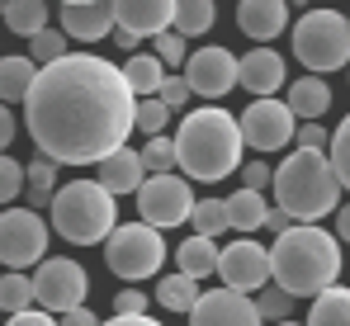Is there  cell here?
<instances>
[{
  "mask_svg": "<svg viewBox=\"0 0 350 326\" xmlns=\"http://www.w3.org/2000/svg\"><path fill=\"white\" fill-rule=\"evenodd\" d=\"M29 137L62 165H100L137 128V90L128 71L95 53L48 62L24 100Z\"/></svg>",
  "mask_w": 350,
  "mask_h": 326,
  "instance_id": "6da1fadb",
  "label": "cell"
},
{
  "mask_svg": "<svg viewBox=\"0 0 350 326\" xmlns=\"http://www.w3.org/2000/svg\"><path fill=\"white\" fill-rule=\"evenodd\" d=\"M175 147H180V170L199 185H218L241 170V147H246V133H241V118H232L228 109L204 105L189 109L175 128Z\"/></svg>",
  "mask_w": 350,
  "mask_h": 326,
  "instance_id": "7a4b0ae2",
  "label": "cell"
},
{
  "mask_svg": "<svg viewBox=\"0 0 350 326\" xmlns=\"http://www.w3.org/2000/svg\"><path fill=\"white\" fill-rule=\"evenodd\" d=\"M270 260H275V284H284L298 298H317L322 288H332L346 265L341 236L322 232L317 222H293L289 232H280Z\"/></svg>",
  "mask_w": 350,
  "mask_h": 326,
  "instance_id": "3957f363",
  "label": "cell"
},
{
  "mask_svg": "<svg viewBox=\"0 0 350 326\" xmlns=\"http://www.w3.org/2000/svg\"><path fill=\"white\" fill-rule=\"evenodd\" d=\"M341 175L332 165L327 147H298L275 170V204L289 208L298 222H322L341 208Z\"/></svg>",
  "mask_w": 350,
  "mask_h": 326,
  "instance_id": "277c9868",
  "label": "cell"
},
{
  "mask_svg": "<svg viewBox=\"0 0 350 326\" xmlns=\"http://www.w3.org/2000/svg\"><path fill=\"white\" fill-rule=\"evenodd\" d=\"M118 194L95 175V180H66L53 194V232L71 246H100L109 241V232L118 227Z\"/></svg>",
  "mask_w": 350,
  "mask_h": 326,
  "instance_id": "5b68a950",
  "label": "cell"
},
{
  "mask_svg": "<svg viewBox=\"0 0 350 326\" xmlns=\"http://www.w3.org/2000/svg\"><path fill=\"white\" fill-rule=\"evenodd\" d=\"M293 57L308 71H341L350 66V14L341 10H303L293 24Z\"/></svg>",
  "mask_w": 350,
  "mask_h": 326,
  "instance_id": "8992f818",
  "label": "cell"
},
{
  "mask_svg": "<svg viewBox=\"0 0 350 326\" xmlns=\"http://www.w3.org/2000/svg\"><path fill=\"white\" fill-rule=\"evenodd\" d=\"M105 265L123 284H142V279L161 274V265H166V236H161V227L147 222V217L142 222H118L114 232H109V241H105Z\"/></svg>",
  "mask_w": 350,
  "mask_h": 326,
  "instance_id": "52a82bcc",
  "label": "cell"
},
{
  "mask_svg": "<svg viewBox=\"0 0 350 326\" xmlns=\"http://www.w3.org/2000/svg\"><path fill=\"white\" fill-rule=\"evenodd\" d=\"M48 241H53V217H38V208H5L0 213V260L5 270H29L48 260Z\"/></svg>",
  "mask_w": 350,
  "mask_h": 326,
  "instance_id": "ba28073f",
  "label": "cell"
},
{
  "mask_svg": "<svg viewBox=\"0 0 350 326\" xmlns=\"http://www.w3.org/2000/svg\"><path fill=\"white\" fill-rule=\"evenodd\" d=\"M194 189H189V175L180 170H161V175H147V185L137 189V213L147 217V222H157L161 232L166 227H180V222H189L194 217Z\"/></svg>",
  "mask_w": 350,
  "mask_h": 326,
  "instance_id": "9c48e42d",
  "label": "cell"
},
{
  "mask_svg": "<svg viewBox=\"0 0 350 326\" xmlns=\"http://www.w3.org/2000/svg\"><path fill=\"white\" fill-rule=\"evenodd\" d=\"M241 133H246V147H256V152H284L298 133V113L289 109V100L256 95L241 113Z\"/></svg>",
  "mask_w": 350,
  "mask_h": 326,
  "instance_id": "30bf717a",
  "label": "cell"
},
{
  "mask_svg": "<svg viewBox=\"0 0 350 326\" xmlns=\"http://www.w3.org/2000/svg\"><path fill=\"white\" fill-rule=\"evenodd\" d=\"M218 279L223 284H232L241 293H260L270 279H275V260H270V246H260V241H251V236H241L237 232L232 246H223V256H218Z\"/></svg>",
  "mask_w": 350,
  "mask_h": 326,
  "instance_id": "8fae6325",
  "label": "cell"
},
{
  "mask_svg": "<svg viewBox=\"0 0 350 326\" xmlns=\"http://www.w3.org/2000/svg\"><path fill=\"white\" fill-rule=\"evenodd\" d=\"M185 81H189V90L199 100H223L232 85H241V57H232L223 43L199 48L185 62Z\"/></svg>",
  "mask_w": 350,
  "mask_h": 326,
  "instance_id": "7c38bea8",
  "label": "cell"
},
{
  "mask_svg": "<svg viewBox=\"0 0 350 326\" xmlns=\"http://www.w3.org/2000/svg\"><path fill=\"white\" fill-rule=\"evenodd\" d=\"M85 288H90L85 270H81L76 260H66V256H53V260H43V265L33 270V293H38V303H43L48 312H57V317L66 308L85 303Z\"/></svg>",
  "mask_w": 350,
  "mask_h": 326,
  "instance_id": "4fadbf2b",
  "label": "cell"
},
{
  "mask_svg": "<svg viewBox=\"0 0 350 326\" xmlns=\"http://www.w3.org/2000/svg\"><path fill=\"white\" fill-rule=\"evenodd\" d=\"M109 5H114V24L123 33H133L137 43L166 33L180 10V0H109Z\"/></svg>",
  "mask_w": 350,
  "mask_h": 326,
  "instance_id": "5bb4252c",
  "label": "cell"
},
{
  "mask_svg": "<svg viewBox=\"0 0 350 326\" xmlns=\"http://www.w3.org/2000/svg\"><path fill=\"white\" fill-rule=\"evenodd\" d=\"M189 322L213 326V322H265V317H260V303H251L241 288L223 284V288H204V293H199Z\"/></svg>",
  "mask_w": 350,
  "mask_h": 326,
  "instance_id": "9a60e30c",
  "label": "cell"
},
{
  "mask_svg": "<svg viewBox=\"0 0 350 326\" xmlns=\"http://www.w3.org/2000/svg\"><path fill=\"white\" fill-rule=\"evenodd\" d=\"M57 24L76 38V43H100V38H109V33L118 29L109 0H95V5H62Z\"/></svg>",
  "mask_w": 350,
  "mask_h": 326,
  "instance_id": "2e32d148",
  "label": "cell"
},
{
  "mask_svg": "<svg viewBox=\"0 0 350 326\" xmlns=\"http://www.w3.org/2000/svg\"><path fill=\"white\" fill-rule=\"evenodd\" d=\"M289 24V5L284 0H237V29L256 43H270L280 38Z\"/></svg>",
  "mask_w": 350,
  "mask_h": 326,
  "instance_id": "e0dca14e",
  "label": "cell"
},
{
  "mask_svg": "<svg viewBox=\"0 0 350 326\" xmlns=\"http://www.w3.org/2000/svg\"><path fill=\"white\" fill-rule=\"evenodd\" d=\"M95 170H100V180H105L114 194H137V189L147 185V175H152V170H147V157H142V152H133L128 142H123L118 152H109Z\"/></svg>",
  "mask_w": 350,
  "mask_h": 326,
  "instance_id": "ac0fdd59",
  "label": "cell"
},
{
  "mask_svg": "<svg viewBox=\"0 0 350 326\" xmlns=\"http://www.w3.org/2000/svg\"><path fill=\"white\" fill-rule=\"evenodd\" d=\"M241 90H251V95H280L284 90V57L270 53V48L246 53L241 57Z\"/></svg>",
  "mask_w": 350,
  "mask_h": 326,
  "instance_id": "d6986e66",
  "label": "cell"
},
{
  "mask_svg": "<svg viewBox=\"0 0 350 326\" xmlns=\"http://www.w3.org/2000/svg\"><path fill=\"white\" fill-rule=\"evenodd\" d=\"M289 109L298 118H322V113L332 109V85L322 81V71L289 81Z\"/></svg>",
  "mask_w": 350,
  "mask_h": 326,
  "instance_id": "ffe728a7",
  "label": "cell"
},
{
  "mask_svg": "<svg viewBox=\"0 0 350 326\" xmlns=\"http://www.w3.org/2000/svg\"><path fill=\"white\" fill-rule=\"evenodd\" d=\"M228 217H232V232L241 236H251V232H260L265 227V217H270V204H265V189H237L228 194Z\"/></svg>",
  "mask_w": 350,
  "mask_h": 326,
  "instance_id": "44dd1931",
  "label": "cell"
},
{
  "mask_svg": "<svg viewBox=\"0 0 350 326\" xmlns=\"http://www.w3.org/2000/svg\"><path fill=\"white\" fill-rule=\"evenodd\" d=\"M38 71H43V66H38L33 57H0V100H5V105L29 100Z\"/></svg>",
  "mask_w": 350,
  "mask_h": 326,
  "instance_id": "7402d4cb",
  "label": "cell"
},
{
  "mask_svg": "<svg viewBox=\"0 0 350 326\" xmlns=\"http://www.w3.org/2000/svg\"><path fill=\"white\" fill-rule=\"evenodd\" d=\"M218 256H223V246H213V236H204V232H194L189 241H180V246H175V260H180V270L194 274V279H208V274H218Z\"/></svg>",
  "mask_w": 350,
  "mask_h": 326,
  "instance_id": "603a6c76",
  "label": "cell"
},
{
  "mask_svg": "<svg viewBox=\"0 0 350 326\" xmlns=\"http://www.w3.org/2000/svg\"><path fill=\"white\" fill-rule=\"evenodd\" d=\"M199 279L194 274H185V270H175V274H161V284H157V303L166 308V312H194V303H199V293L204 288H194Z\"/></svg>",
  "mask_w": 350,
  "mask_h": 326,
  "instance_id": "cb8c5ba5",
  "label": "cell"
},
{
  "mask_svg": "<svg viewBox=\"0 0 350 326\" xmlns=\"http://www.w3.org/2000/svg\"><path fill=\"white\" fill-rule=\"evenodd\" d=\"M308 322L312 326H350V288H322L308 308Z\"/></svg>",
  "mask_w": 350,
  "mask_h": 326,
  "instance_id": "d4e9b609",
  "label": "cell"
},
{
  "mask_svg": "<svg viewBox=\"0 0 350 326\" xmlns=\"http://www.w3.org/2000/svg\"><path fill=\"white\" fill-rule=\"evenodd\" d=\"M5 29L33 38L48 29V0H5Z\"/></svg>",
  "mask_w": 350,
  "mask_h": 326,
  "instance_id": "484cf974",
  "label": "cell"
},
{
  "mask_svg": "<svg viewBox=\"0 0 350 326\" xmlns=\"http://www.w3.org/2000/svg\"><path fill=\"white\" fill-rule=\"evenodd\" d=\"M123 71H128V81H133L137 95H157L161 81H166V62H161L157 53H133L128 62H123Z\"/></svg>",
  "mask_w": 350,
  "mask_h": 326,
  "instance_id": "4316f807",
  "label": "cell"
},
{
  "mask_svg": "<svg viewBox=\"0 0 350 326\" xmlns=\"http://www.w3.org/2000/svg\"><path fill=\"white\" fill-rule=\"evenodd\" d=\"M33 303H38L33 279L24 270H5V279H0V308L14 317V312H24V308H33Z\"/></svg>",
  "mask_w": 350,
  "mask_h": 326,
  "instance_id": "83f0119b",
  "label": "cell"
},
{
  "mask_svg": "<svg viewBox=\"0 0 350 326\" xmlns=\"http://www.w3.org/2000/svg\"><path fill=\"white\" fill-rule=\"evenodd\" d=\"M213 19H218L213 0H180V10H175V29H180L185 38L208 33V29H213Z\"/></svg>",
  "mask_w": 350,
  "mask_h": 326,
  "instance_id": "f1b7e54d",
  "label": "cell"
},
{
  "mask_svg": "<svg viewBox=\"0 0 350 326\" xmlns=\"http://www.w3.org/2000/svg\"><path fill=\"white\" fill-rule=\"evenodd\" d=\"M189 222H194V232H204V236L228 232V227H232V217H228V199H199Z\"/></svg>",
  "mask_w": 350,
  "mask_h": 326,
  "instance_id": "f546056e",
  "label": "cell"
},
{
  "mask_svg": "<svg viewBox=\"0 0 350 326\" xmlns=\"http://www.w3.org/2000/svg\"><path fill=\"white\" fill-rule=\"evenodd\" d=\"M175 109L161 100V95H142L137 100V133L142 137H157V133H166V123H171Z\"/></svg>",
  "mask_w": 350,
  "mask_h": 326,
  "instance_id": "4dcf8cb0",
  "label": "cell"
},
{
  "mask_svg": "<svg viewBox=\"0 0 350 326\" xmlns=\"http://www.w3.org/2000/svg\"><path fill=\"white\" fill-rule=\"evenodd\" d=\"M66 29H57V24H48L43 33H33L29 38V57L38 62V66H48V62H57V57H66Z\"/></svg>",
  "mask_w": 350,
  "mask_h": 326,
  "instance_id": "1f68e13d",
  "label": "cell"
},
{
  "mask_svg": "<svg viewBox=\"0 0 350 326\" xmlns=\"http://www.w3.org/2000/svg\"><path fill=\"white\" fill-rule=\"evenodd\" d=\"M142 157H147V170H152V175H161V170H180V147H175V137H166V133L147 137Z\"/></svg>",
  "mask_w": 350,
  "mask_h": 326,
  "instance_id": "d6a6232c",
  "label": "cell"
},
{
  "mask_svg": "<svg viewBox=\"0 0 350 326\" xmlns=\"http://www.w3.org/2000/svg\"><path fill=\"white\" fill-rule=\"evenodd\" d=\"M293 298H298V293H289L284 284H275V288L265 284L260 298H256V303H260V317H265V322H284V317L293 312Z\"/></svg>",
  "mask_w": 350,
  "mask_h": 326,
  "instance_id": "836d02e7",
  "label": "cell"
},
{
  "mask_svg": "<svg viewBox=\"0 0 350 326\" xmlns=\"http://www.w3.org/2000/svg\"><path fill=\"white\" fill-rule=\"evenodd\" d=\"M327 152H332V165H336V175H341V185L350 189V113L341 118V128L332 133V147H327Z\"/></svg>",
  "mask_w": 350,
  "mask_h": 326,
  "instance_id": "e575fe53",
  "label": "cell"
},
{
  "mask_svg": "<svg viewBox=\"0 0 350 326\" xmlns=\"http://www.w3.org/2000/svg\"><path fill=\"white\" fill-rule=\"evenodd\" d=\"M19 185H29V165H19L14 157H5V161H0V199L14 204V199H19Z\"/></svg>",
  "mask_w": 350,
  "mask_h": 326,
  "instance_id": "d590c367",
  "label": "cell"
},
{
  "mask_svg": "<svg viewBox=\"0 0 350 326\" xmlns=\"http://www.w3.org/2000/svg\"><path fill=\"white\" fill-rule=\"evenodd\" d=\"M57 165L62 161H53V157L38 152V161H29V189H53V194H57Z\"/></svg>",
  "mask_w": 350,
  "mask_h": 326,
  "instance_id": "8d00e7d4",
  "label": "cell"
},
{
  "mask_svg": "<svg viewBox=\"0 0 350 326\" xmlns=\"http://www.w3.org/2000/svg\"><path fill=\"white\" fill-rule=\"evenodd\" d=\"M114 317H147V293H142V288H118L114 293Z\"/></svg>",
  "mask_w": 350,
  "mask_h": 326,
  "instance_id": "74e56055",
  "label": "cell"
},
{
  "mask_svg": "<svg viewBox=\"0 0 350 326\" xmlns=\"http://www.w3.org/2000/svg\"><path fill=\"white\" fill-rule=\"evenodd\" d=\"M157 57H161V62H189V57H185V33H180V29L157 33Z\"/></svg>",
  "mask_w": 350,
  "mask_h": 326,
  "instance_id": "f35d334b",
  "label": "cell"
},
{
  "mask_svg": "<svg viewBox=\"0 0 350 326\" xmlns=\"http://www.w3.org/2000/svg\"><path fill=\"white\" fill-rule=\"evenodd\" d=\"M293 142H298V147H332V133H327L317 118H303L298 133H293Z\"/></svg>",
  "mask_w": 350,
  "mask_h": 326,
  "instance_id": "ab89813d",
  "label": "cell"
},
{
  "mask_svg": "<svg viewBox=\"0 0 350 326\" xmlns=\"http://www.w3.org/2000/svg\"><path fill=\"white\" fill-rule=\"evenodd\" d=\"M157 95H161V100H166L171 109H185V105H189V95H194V90H189V81H185V76H166Z\"/></svg>",
  "mask_w": 350,
  "mask_h": 326,
  "instance_id": "60d3db41",
  "label": "cell"
},
{
  "mask_svg": "<svg viewBox=\"0 0 350 326\" xmlns=\"http://www.w3.org/2000/svg\"><path fill=\"white\" fill-rule=\"evenodd\" d=\"M246 189H275V170L265 161H246V170H237Z\"/></svg>",
  "mask_w": 350,
  "mask_h": 326,
  "instance_id": "b9f144b4",
  "label": "cell"
},
{
  "mask_svg": "<svg viewBox=\"0 0 350 326\" xmlns=\"http://www.w3.org/2000/svg\"><path fill=\"white\" fill-rule=\"evenodd\" d=\"M57 322H71V326H95V312L85 308V303H76V308H66Z\"/></svg>",
  "mask_w": 350,
  "mask_h": 326,
  "instance_id": "7bdbcfd3",
  "label": "cell"
},
{
  "mask_svg": "<svg viewBox=\"0 0 350 326\" xmlns=\"http://www.w3.org/2000/svg\"><path fill=\"white\" fill-rule=\"evenodd\" d=\"M293 222H298V217H293L289 208H270V217H265V227H270V232H275V236H280V232H289Z\"/></svg>",
  "mask_w": 350,
  "mask_h": 326,
  "instance_id": "ee69618b",
  "label": "cell"
},
{
  "mask_svg": "<svg viewBox=\"0 0 350 326\" xmlns=\"http://www.w3.org/2000/svg\"><path fill=\"white\" fill-rule=\"evenodd\" d=\"M14 142V113H10V105L0 109V147H10Z\"/></svg>",
  "mask_w": 350,
  "mask_h": 326,
  "instance_id": "f6af8a7d",
  "label": "cell"
},
{
  "mask_svg": "<svg viewBox=\"0 0 350 326\" xmlns=\"http://www.w3.org/2000/svg\"><path fill=\"white\" fill-rule=\"evenodd\" d=\"M336 236H341V241H350V204H341V208H336Z\"/></svg>",
  "mask_w": 350,
  "mask_h": 326,
  "instance_id": "bcb514c9",
  "label": "cell"
},
{
  "mask_svg": "<svg viewBox=\"0 0 350 326\" xmlns=\"http://www.w3.org/2000/svg\"><path fill=\"white\" fill-rule=\"evenodd\" d=\"M29 204L33 208H53V189H29Z\"/></svg>",
  "mask_w": 350,
  "mask_h": 326,
  "instance_id": "7dc6e473",
  "label": "cell"
},
{
  "mask_svg": "<svg viewBox=\"0 0 350 326\" xmlns=\"http://www.w3.org/2000/svg\"><path fill=\"white\" fill-rule=\"evenodd\" d=\"M57 5H95V0H57Z\"/></svg>",
  "mask_w": 350,
  "mask_h": 326,
  "instance_id": "c3c4849f",
  "label": "cell"
}]
</instances>
